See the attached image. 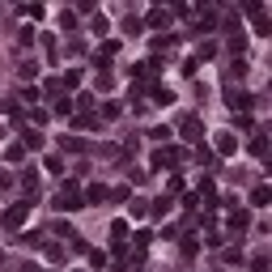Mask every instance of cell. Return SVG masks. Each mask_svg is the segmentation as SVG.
<instances>
[{
  "instance_id": "cell-1",
  "label": "cell",
  "mask_w": 272,
  "mask_h": 272,
  "mask_svg": "<svg viewBox=\"0 0 272 272\" xmlns=\"http://www.w3.org/2000/svg\"><path fill=\"white\" fill-rule=\"evenodd\" d=\"M217 149H221V153H234V136H230V132H221V140H217Z\"/></svg>"
}]
</instances>
